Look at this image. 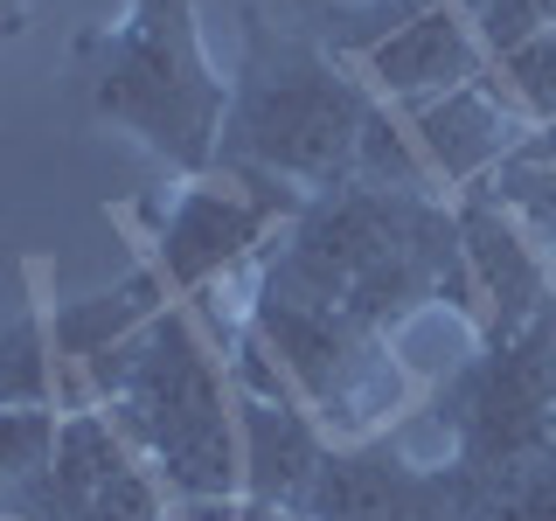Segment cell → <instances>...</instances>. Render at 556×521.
Listing matches in <instances>:
<instances>
[{
  "label": "cell",
  "instance_id": "obj_1",
  "mask_svg": "<svg viewBox=\"0 0 556 521\" xmlns=\"http://www.w3.org/2000/svg\"><path fill=\"white\" fill-rule=\"evenodd\" d=\"M265 292L320 306L348 327H382L410 306H452L480 327V300L459 257V216L404 188H320L292 237L271 251Z\"/></svg>",
  "mask_w": 556,
  "mask_h": 521
},
{
  "label": "cell",
  "instance_id": "obj_2",
  "mask_svg": "<svg viewBox=\"0 0 556 521\" xmlns=\"http://www.w3.org/2000/svg\"><path fill=\"white\" fill-rule=\"evenodd\" d=\"M98 396L112 404V424L132 452H147L153 480L174 486V500H237L243 452H237V390L216 369V355L181 313H161L91 361Z\"/></svg>",
  "mask_w": 556,
  "mask_h": 521
},
{
  "label": "cell",
  "instance_id": "obj_3",
  "mask_svg": "<svg viewBox=\"0 0 556 521\" xmlns=\"http://www.w3.org/2000/svg\"><path fill=\"white\" fill-rule=\"evenodd\" d=\"M376 98L348 84L327 56L300 42H278L237 77L230 112H223V161L257 167L265 181H306L320 188L355 181V153L369 132Z\"/></svg>",
  "mask_w": 556,
  "mask_h": 521
},
{
  "label": "cell",
  "instance_id": "obj_4",
  "mask_svg": "<svg viewBox=\"0 0 556 521\" xmlns=\"http://www.w3.org/2000/svg\"><path fill=\"white\" fill-rule=\"evenodd\" d=\"M98 112L126 118L147 147H161L181 167H202L216 153L230 91H223V77H208L188 0H139V14L112 42V63L98 77Z\"/></svg>",
  "mask_w": 556,
  "mask_h": 521
},
{
  "label": "cell",
  "instance_id": "obj_5",
  "mask_svg": "<svg viewBox=\"0 0 556 521\" xmlns=\"http://www.w3.org/2000/svg\"><path fill=\"white\" fill-rule=\"evenodd\" d=\"M439 424L452 431V466L466 480H494L556 445V327L535 320L515 341H486L439 396Z\"/></svg>",
  "mask_w": 556,
  "mask_h": 521
},
{
  "label": "cell",
  "instance_id": "obj_6",
  "mask_svg": "<svg viewBox=\"0 0 556 521\" xmlns=\"http://www.w3.org/2000/svg\"><path fill=\"white\" fill-rule=\"evenodd\" d=\"M300 521H459V466H417L396 445L327 452Z\"/></svg>",
  "mask_w": 556,
  "mask_h": 521
},
{
  "label": "cell",
  "instance_id": "obj_7",
  "mask_svg": "<svg viewBox=\"0 0 556 521\" xmlns=\"http://www.w3.org/2000/svg\"><path fill=\"white\" fill-rule=\"evenodd\" d=\"M452 216H459V257H466V278H473V300H480V334L486 341L529 334L556 300L543 243L521 230L494 195H480V188Z\"/></svg>",
  "mask_w": 556,
  "mask_h": 521
},
{
  "label": "cell",
  "instance_id": "obj_8",
  "mask_svg": "<svg viewBox=\"0 0 556 521\" xmlns=\"http://www.w3.org/2000/svg\"><path fill=\"white\" fill-rule=\"evenodd\" d=\"M362 69H369V91L382 104H410L417 112V104H439L459 84H473L486 69V49L473 42V28H466V14L452 0H431L390 35H376L362 49Z\"/></svg>",
  "mask_w": 556,
  "mask_h": 521
},
{
  "label": "cell",
  "instance_id": "obj_9",
  "mask_svg": "<svg viewBox=\"0 0 556 521\" xmlns=\"http://www.w3.org/2000/svg\"><path fill=\"white\" fill-rule=\"evenodd\" d=\"M410 139H417V153H425V167L439 174V181H452V188L473 195V188H486V174L529 139V118L515 112V98L501 91L494 69H480V77L459 84L452 98L417 104V112H410Z\"/></svg>",
  "mask_w": 556,
  "mask_h": 521
},
{
  "label": "cell",
  "instance_id": "obj_10",
  "mask_svg": "<svg viewBox=\"0 0 556 521\" xmlns=\"http://www.w3.org/2000/svg\"><path fill=\"white\" fill-rule=\"evenodd\" d=\"M237 452H243V500L278 514H306V494L327 466V439L306 404L237 396Z\"/></svg>",
  "mask_w": 556,
  "mask_h": 521
},
{
  "label": "cell",
  "instance_id": "obj_11",
  "mask_svg": "<svg viewBox=\"0 0 556 521\" xmlns=\"http://www.w3.org/2000/svg\"><path fill=\"white\" fill-rule=\"evenodd\" d=\"M265 223H271V202H257V195H237V188H188L167 216L161 265H167L174 285H208L216 271H230L257 251Z\"/></svg>",
  "mask_w": 556,
  "mask_h": 521
},
{
  "label": "cell",
  "instance_id": "obj_12",
  "mask_svg": "<svg viewBox=\"0 0 556 521\" xmlns=\"http://www.w3.org/2000/svg\"><path fill=\"white\" fill-rule=\"evenodd\" d=\"M126 439H118V424L104 410H77L63 417L56 431V452H49L42 480L28 486V500L14 508V521H77L91 500L126 473Z\"/></svg>",
  "mask_w": 556,
  "mask_h": 521
},
{
  "label": "cell",
  "instance_id": "obj_13",
  "mask_svg": "<svg viewBox=\"0 0 556 521\" xmlns=\"http://www.w3.org/2000/svg\"><path fill=\"white\" fill-rule=\"evenodd\" d=\"M161 313H167L161 278L139 271V278H126V285H112V292L70 300L56 313V327H49V341H56V355H70V361H98V355H112L118 341H132L139 327H153Z\"/></svg>",
  "mask_w": 556,
  "mask_h": 521
},
{
  "label": "cell",
  "instance_id": "obj_14",
  "mask_svg": "<svg viewBox=\"0 0 556 521\" xmlns=\"http://www.w3.org/2000/svg\"><path fill=\"white\" fill-rule=\"evenodd\" d=\"M480 195H494L521 230L543 243L549 278H556V118H549V126H529V139L486 174Z\"/></svg>",
  "mask_w": 556,
  "mask_h": 521
},
{
  "label": "cell",
  "instance_id": "obj_15",
  "mask_svg": "<svg viewBox=\"0 0 556 521\" xmlns=\"http://www.w3.org/2000/svg\"><path fill=\"white\" fill-rule=\"evenodd\" d=\"M459 521H556V445L494 480L459 473Z\"/></svg>",
  "mask_w": 556,
  "mask_h": 521
},
{
  "label": "cell",
  "instance_id": "obj_16",
  "mask_svg": "<svg viewBox=\"0 0 556 521\" xmlns=\"http://www.w3.org/2000/svg\"><path fill=\"white\" fill-rule=\"evenodd\" d=\"M56 410H0V521L28 500V486L42 480L49 452H56Z\"/></svg>",
  "mask_w": 556,
  "mask_h": 521
},
{
  "label": "cell",
  "instance_id": "obj_17",
  "mask_svg": "<svg viewBox=\"0 0 556 521\" xmlns=\"http://www.w3.org/2000/svg\"><path fill=\"white\" fill-rule=\"evenodd\" d=\"M49 390H56V369H49L42 327H0V410H49Z\"/></svg>",
  "mask_w": 556,
  "mask_h": 521
},
{
  "label": "cell",
  "instance_id": "obj_18",
  "mask_svg": "<svg viewBox=\"0 0 556 521\" xmlns=\"http://www.w3.org/2000/svg\"><path fill=\"white\" fill-rule=\"evenodd\" d=\"M473 28V42L486 49V63L515 56L521 42H535L543 28H556V0H452Z\"/></svg>",
  "mask_w": 556,
  "mask_h": 521
},
{
  "label": "cell",
  "instance_id": "obj_19",
  "mask_svg": "<svg viewBox=\"0 0 556 521\" xmlns=\"http://www.w3.org/2000/svg\"><path fill=\"white\" fill-rule=\"evenodd\" d=\"M501 91L515 98V112L529 118V126H549L556 118V28H543L535 42H521L515 56L494 63Z\"/></svg>",
  "mask_w": 556,
  "mask_h": 521
},
{
  "label": "cell",
  "instance_id": "obj_20",
  "mask_svg": "<svg viewBox=\"0 0 556 521\" xmlns=\"http://www.w3.org/2000/svg\"><path fill=\"white\" fill-rule=\"evenodd\" d=\"M77 521H161V480L139 473V466H126V473L104 486Z\"/></svg>",
  "mask_w": 556,
  "mask_h": 521
},
{
  "label": "cell",
  "instance_id": "obj_21",
  "mask_svg": "<svg viewBox=\"0 0 556 521\" xmlns=\"http://www.w3.org/2000/svg\"><path fill=\"white\" fill-rule=\"evenodd\" d=\"M174 521H300V514H278V508H257V500H181Z\"/></svg>",
  "mask_w": 556,
  "mask_h": 521
},
{
  "label": "cell",
  "instance_id": "obj_22",
  "mask_svg": "<svg viewBox=\"0 0 556 521\" xmlns=\"http://www.w3.org/2000/svg\"><path fill=\"white\" fill-rule=\"evenodd\" d=\"M22 28V0H0V35H14Z\"/></svg>",
  "mask_w": 556,
  "mask_h": 521
}]
</instances>
